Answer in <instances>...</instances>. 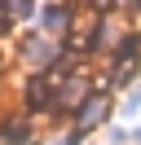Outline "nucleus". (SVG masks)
Listing matches in <instances>:
<instances>
[{
  "label": "nucleus",
  "instance_id": "39448f33",
  "mask_svg": "<svg viewBox=\"0 0 141 145\" xmlns=\"http://www.w3.org/2000/svg\"><path fill=\"white\" fill-rule=\"evenodd\" d=\"M0 141H5V145H26V141H31V132H26V119H9V123H5V132H0Z\"/></svg>",
  "mask_w": 141,
  "mask_h": 145
},
{
  "label": "nucleus",
  "instance_id": "f03ea898",
  "mask_svg": "<svg viewBox=\"0 0 141 145\" xmlns=\"http://www.w3.org/2000/svg\"><path fill=\"white\" fill-rule=\"evenodd\" d=\"M101 114H106V97H101V92H93V97L84 101V110H79V119H75V132L84 136V132H88V127H93Z\"/></svg>",
  "mask_w": 141,
  "mask_h": 145
},
{
  "label": "nucleus",
  "instance_id": "20e7f679",
  "mask_svg": "<svg viewBox=\"0 0 141 145\" xmlns=\"http://www.w3.org/2000/svg\"><path fill=\"white\" fill-rule=\"evenodd\" d=\"M49 35H57V31H66L70 27V9L66 5H53V9H44V22H40Z\"/></svg>",
  "mask_w": 141,
  "mask_h": 145
},
{
  "label": "nucleus",
  "instance_id": "7ed1b4c3",
  "mask_svg": "<svg viewBox=\"0 0 141 145\" xmlns=\"http://www.w3.org/2000/svg\"><path fill=\"white\" fill-rule=\"evenodd\" d=\"M26 110H53V92L44 79H31L26 84Z\"/></svg>",
  "mask_w": 141,
  "mask_h": 145
},
{
  "label": "nucleus",
  "instance_id": "f257e3e1",
  "mask_svg": "<svg viewBox=\"0 0 141 145\" xmlns=\"http://www.w3.org/2000/svg\"><path fill=\"white\" fill-rule=\"evenodd\" d=\"M22 53H26V62H31L35 71H49V66H53V57H57V48H53L49 40H26V48H22Z\"/></svg>",
  "mask_w": 141,
  "mask_h": 145
},
{
  "label": "nucleus",
  "instance_id": "423d86ee",
  "mask_svg": "<svg viewBox=\"0 0 141 145\" xmlns=\"http://www.w3.org/2000/svg\"><path fill=\"white\" fill-rule=\"evenodd\" d=\"M9 9H13V18H26V13H31V0H5Z\"/></svg>",
  "mask_w": 141,
  "mask_h": 145
}]
</instances>
